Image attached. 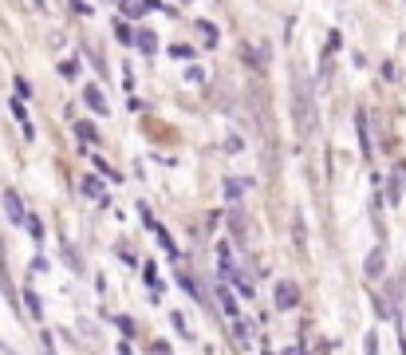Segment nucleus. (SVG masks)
<instances>
[{
    "label": "nucleus",
    "instance_id": "c85d7f7f",
    "mask_svg": "<svg viewBox=\"0 0 406 355\" xmlns=\"http://www.w3.org/2000/svg\"><path fill=\"white\" fill-rule=\"evenodd\" d=\"M265 355H272V347H268V352H265Z\"/></svg>",
    "mask_w": 406,
    "mask_h": 355
},
{
    "label": "nucleus",
    "instance_id": "aec40b11",
    "mask_svg": "<svg viewBox=\"0 0 406 355\" xmlns=\"http://www.w3.org/2000/svg\"><path fill=\"white\" fill-rule=\"evenodd\" d=\"M363 352H367V355H379V336H375V332H367V339H363Z\"/></svg>",
    "mask_w": 406,
    "mask_h": 355
},
{
    "label": "nucleus",
    "instance_id": "bb28decb",
    "mask_svg": "<svg viewBox=\"0 0 406 355\" xmlns=\"http://www.w3.org/2000/svg\"><path fill=\"white\" fill-rule=\"evenodd\" d=\"M170 323L178 328V332H182V336H189V328H186V320H182V312H174V316H170Z\"/></svg>",
    "mask_w": 406,
    "mask_h": 355
},
{
    "label": "nucleus",
    "instance_id": "ddd939ff",
    "mask_svg": "<svg viewBox=\"0 0 406 355\" xmlns=\"http://www.w3.org/2000/svg\"><path fill=\"white\" fill-rule=\"evenodd\" d=\"M198 32L205 36V44H209V48L217 44V24H209V20H198Z\"/></svg>",
    "mask_w": 406,
    "mask_h": 355
},
{
    "label": "nucleus",
    "instance_id": "a878e982",
    "mask_svg": "<svg viewBox=\"0 0 406 355\" xmlns=\"http://www.w3.org/2000/svg\"><path fill=\"white\" fill-rule=\"evenodd\" d=\"M71 12H79V16H91V4H87V0H71Z\"/></svg>",
    "mask_w": 406,
    "mask_h": 355
},
{
    "label": "nucleus",
    "instance_id": "b1692460",
    "mask_svg": "<svg viewBox=\"0 0 406 355\" xmlns=\"http://www.w3.org/2000/svg\"><path fill=\"white\" fill-rule=\"evenodd\" d=\"M115 36H119L123 44H134V36H130V28H126V24H115Z\"/></svg>",
    "mask_w": 406,
    "mask_h": 355
},
{
    "label": "nucleus",
    "instance_id": "1a4fd4ad",
    "mask_svg": "<svg viewBox=\"0 0 406 355\" xmlns=\"http://www.w3.org/2000/svg\"><path fill=\"white\" fill-rule=\"evenodd\" d=\"M134 44H139V48L146 51V56H154V51H158V36L150 32V28H146V32H139V36H134Z\"/></svg>",
    "mask_w": 406,
    "mask_h": 355
},
{
    "label": "nucleus",
    "instance_id": "4468645a",
    "mask_svg": "<svg viewBox=\"0 0 406 355\" xmlns=\"http://www.w3.org/2000/svg\"><path fill=\"white\" fill-rule=\"evenodd\" d=\"M233 336L241 339V343H249L252 332H249V320H241V316H233Z\"/></svg>",
    "mask_w": 406,
    "mask_h": 355
},
{
    "label": "nucleus",
    "instance_id": "f3484780",
    "mask_svg": "<svg viewBox=\"0 0 406 355\" xmlns=\"http://www.w3.org/2000/svg\"><path fill=\"white\" fill-rule=\"evenodd\" d=\"M24 225H28V233L36 237V241L44 237V225H40V217H36V213H28V217H24Z\"/></svg>",
    "mask_w": 406,
    "mask_h": 355
},
{
    "label": "nucleus",
    "instance_id": "39448f33",
    "mask_svg": "<svg viewBox=\"0 0 406 355\" xmlns=\"http://www.w3.org/2000/svg\"><path fill=\"white\" fill-rule=\"evenodd\" d=\"M383 269H387V260H383V245H375V249L367 253V260H363V273L375 280V276H383Z\"/></svg>",
    "mask_w": 406,
    "mask_h": 355
},
{
    "label": "nucleus",
    "instance_id": "7ed1b4c3",
    "mask_svg": "<svg viewBox=\"0 0 406 355\" xmlns=\"http://www.w3.org/2000/svg\"><path fill=\"white\" fill-rule=\"evenodd\" d=\"M4 213H8V221H12V225H20V221L28 217V210L20 206V194H16V190H4Z\"/></svg>",
    "mask_w": 406,
    "mask_h": 355
},
{
    "label": "nucleus",
    "instance_id": "f257e3e1",
    "mask_svg": "<svg viewBox=\"0 0 406 355\" xmlns=\"http://www.w3.org/2000/svg\"><path fill=\"white\" fill-rule=\"evenodd\" d=\"M272 304L280 308V312H292V308L300 304V289H296V280H280V284H276V296H272Z\"/></svg>",
    "mask_w": 406,
    "mask_h": 355
},
{
    "label": "nucleus",
    "instance_id": "dca6fc26",
    "mask_svg": "<svg viewBox=\"0 0 406 355\" xmlns=\"http://www.w3.org/2000/svg\"><path fill=\"white\" fill-rule=\"evenodd\" d=\"M178 284H182V289H186L189 296H193V300H202V304H205V296H202V292H198V284L189 280V273H178Z\"/></svg>",
    "mask_w": 406,
    "mask_h": 355
},
{
    "label": "nucleus",
    "instance_id": "6e6552de",
    "mask_svg": "<svg viewBox=\"0 0 406 355\" xmlns=\"http://www.w3.org/2000/svg\"><path fill=\"white\" fill-rule=\"evenodd\" d=\"M12 114L20 119V127H24V138H36V130H32V119H28V107H24L20 99H12Z\"/></svg>",
    "mask_w": 406,
    "mask_h": 355
},
{
    "label": "nucleus",
    "instance_id": "6ab92c4d",
    "mask_svg": "<svg viewBox=\"0 0 406 355\" xmlns=\"http://www.w3.org/2000/svg\"><path fill=\"white\" fill-rule=\"evenodd\" d=\"M115 323H119L123 336H134V320H130V316H115Z\"/></svg>",
    "mask_w": 406,
    "mask_h": 355
},
{
    "label": "nucleus",
    "instance_id": "9b49d317",
    "mask_svg": "<svg viewBox=\"0 0 406 355\" xmlns=\"http://www.w3.org/2000/svg\"><path fill=\"white\" fill-rule=\"evenodd\" d=\"M217 300H221V308H225V312H229V316H237V296L229 289H225V284H221L217 289Z\"/></svg>",
    "mask_w": 406,
    "mask_h": 355
},
{
    "label": "nucleus",
    "instance_id": "9d476101",
    "mask_svg": "<svg viewBox=\"0 0 406 355\" xmlns=\"http://www.w3.org/2000/svg\"><path fill=\"white\" fill-rule=\"evenodd\" d=\"M75 134H79V143H95V138H99L95 123H87V119H79V123H75Z\"/></svg>",
    "mask_w": 406,
    "mask_h": 355
},
{
    "label": "nucleus",
    "instance_id": "4be33fe9",
    "mask_svg": "<svg viewBox=\"0 0 406 355\" xmlns=\"http://www.w3.org/2000/svg\"><path fill=\"white\" fill-rule=\"evenodd\" d=\"M170 56H174V60H189V56H193V48H186V44H174Z\"/></svg>",
    "mask_w": 406,
    "mask_h": 355
},
{
    "label": "nucleus",
    "instance_id": "f8f14e48",
    "mask_svg": "<svg viewBox=\"0 0 406 355\" xmlns=\"http://www.w3.org/2000/svg\"><path fill=\"white\" fill-rule=\"evenodd\" d=\"M24 304H28V312H32V316H36V320L44 316V304H40V296H36V292H32V289H24Z\"/></svg>",
    "mask_w": 406,
    "mask_h": 355
},
{
    "label": "nucleus",
    "instance_id": "a211bd4d",
    "mask_svg": "<svg viewBox=\"0 0 406 355\" xmlns=\"http://www.w3.org/2000/svg\"><path fill=\"white\" fill-rule=\"evenodd\" d=\"M142 12H146V8H142V0H123V16H142Z\"/></svg>",
    "mask_w": 406,
    "mask_h": 355
},
{
    "label": "nucleus",
    "instance_id": "0eeeda50",
    "mask_svg": "<svg viewBox=\"0 0 406 355\" xmlns=\"http://www.w3.org/2000/svg\"><path fill=\"white\" fill-rule=\"evenodd\" d=\"M355 127H359V146H363V158L371 162V154H375V146H371V134H367V114H355Z\"/></svg>",
    "mask_w": 406,
    "mask_h": 355
},
{
    "label": "nucleus",
    "instance_id": "20e7f679",
    "mask_svg": "<svg viewBox=\"0 0 406 355\" xmlns=\"http://www.w3.org/2000/svg\"><path fill=\"white\" fill-rule=\"evenodd\" d=\"M83 103H87L95 114H107L110 111L107 99H103V91H99V83H87V87H83Z\"/></svg>",
    "mask_w": 406,
    "mask_h": 355
},
{
    "label": "nucleus",
    "instance_id": "cd10ccee",
    "mask_svg": "<svg viewBox=\"0 0 406 355\" xmlns=\"http://www.w3.org/2000/svg\"><path fill=\"white\" fill-rule=\"evenodd\" d=\"M142 8L150 12V8H162V0H142Z\"/></svg>",
    "mask_w": 406,
    "mask_h": 355
},
{
    "label": "nucleus",
    "instance_id": "5701e85b",
    "mask_svg": "<svg viewBox=\"0 0 406 355\" xmlns=\"http://www.w3.org/2000/svg\"><path fill=\"white\" fill-rule=\"evenodd\" d=\"M28 95H32L28 79H20V75H16V99H28Z\"/></svg>",
    "mask_w": 406,
    "mask_h": 355
},
{
    "label": "nucleus",
    "instance_id": "f03ea898",
    "mask_svg": "<svg viewBox=\"0 0 406 355\" xmlns=\"http://www.w3.org/2000/svg\"><path fill=\"white\" fill-rule=\"evenodd\" d=\"M403 194H406V166L403 162H398V166H394L391 170V178H387V201H391V206H398V201H403Z\"/></svg>",
    "mask_w": 406,
    "mask_h": 355
},
{
    "label": "nucleus",
    "instance_id": "412c9836",
    "mask_svg": "<svg viewBox=\"0 0 406 355\" xmlns=\"http://www.w3.org/2000/svg\"><path fill=\"white\" fill-rule=\"evenodd\" d=\"M91 166H95V170H99L103 178H115V182H119V174H115V170H110V166H107L103 158H91Z\"/></svg>",
    "mask_w": 406,
    "mask_h": 355
},
{
    "label": "nucleus",
    "instance_id": "2eb2a0df",
    "mask_svg": "<svg viewBox=\"0 0 406 355\" xmlns=\"http://www.w3.org/2000/svg\"><path fill=\"white\" fill-rule=\"evenodd\" d=\"M241 194H245V182L229 178V182H225V197H229V201H241Z\"/></svg>",
    "mask_w": 406,
    "mask_h": 355
},
{
    "label": "nucleus",
    "instance_id": "423d86ee",
    "mask_svg": "<svg viewBox=\"0 0 406 355\" xmlns=\"http://www.w3.org/2000/svg\"><path fill=\"white\" fill-rule=\"evenodd\" d=\"M79 190H83L87 197H95V201H107V190H103V182H99L95 174H83V178H79Z\"/></svg>",
    "mask_w": 406,
    "mask_h": 355
},
{
    "label": "nucleus",
    "instance_id": "393cba45",
    "mask_svg": "<svg viewBox=\"0 0 406 355\" xmlns=\"http://www.w3.org/2000/svg\"><path fill=\"white\" fill-rule=\"evenodd\" d=\"M60 75H67V79H75V75H79V64H75V60H67V64L60 67Z\"/></svg>",
    "mask_w": 406,
    "mask_h": 355
}]
</instances>
